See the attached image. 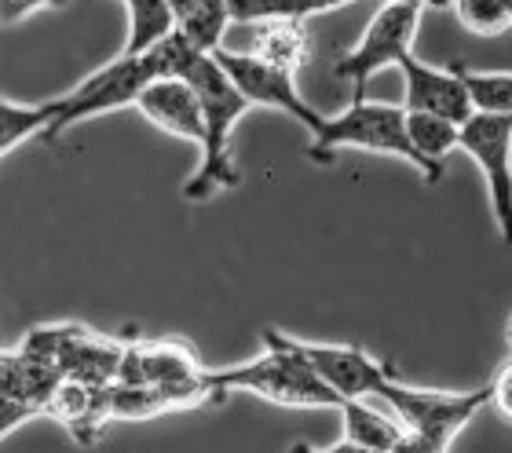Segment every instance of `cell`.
Masks as SVG:
<instances>
[{"label": "cell", "instance_id": "cb8c5ba5", "mask_svg": "<svg viewBox=\"0 0 512 453\" xmlns=\"http://www.w3.org/2000/svg\"><path fill=\"white\" fill-rule=\"evenodd\" d=\"M41 406L30 399H0V439L8 432H15L19 424H26L30 417H37Z\"/></svg>", "mask_w": 512, "mask_h": 453}, {"label": "cell", "instance_id": "4fadbf2b", "mask_svg": "<svg viewBox=\"0 0 512 453\" xmlns=\"http://www.w3.org/2000/svg\"><path fill=\"white\" fill-rule=\"evenodd\" d=\"M44 413L63 424L81 446H92L110 424V388L59 377V384L44 402Z\"/></svg>", "mask_w": 512, "mask_h": 453}, {"label": "cell", "instance_id": "30bf717a", "mask_svg": "<svg viewBox=\"0 0 512 453\" xmlns=\"http://www.w3.org/2000/svg\"><path fill=\"white\" fill-rule=\"evenodd\" d=\"M213 59L220 63V70L227 74V81L238 88V95L246 99L249 106H271V110H282L289 114L293 121L315 132L322 121L319 110H311L308 99L297 92V77L286 74V70H275V66H267L264 59H256L249 52H213Z\"/></svg>", "mask_w": 512, "mask_h": 453}, {"label": "cell", "instance_id": "9c48e42d", "mask_svg": "<svg viewBox=\"0 0 512 453\" xmlns=\"http://www.w3.org/2000/svg\"><path fill=\"white\" fill-rule=\"evenodd\" d=\"M417 22H421V8H403V4H384L377 11L366 33L359 37L352 52H344L333 66V74L348 81L355 99H366V85L377 70L399 66L403 55H410L417 37Z\"/></svg>", "mask_w": 512, "mask_h": 453}, {"label": "cell", "instance_id": "83f0119b", "mask_svg": "<svg viewBox=\"0 0 512 453\" xmlns=\"http://www.w3.org/2000/svg\"><path fill=\"white\" fill-rule=\"evenodd\" d=\"M205 4H213V0H169V11H172V19L180 22V19H187L191 11L205 8Z\"/></svg>", "mask_w": 512, "mask_h": 453}, {"label": "cell", "instance_id": "4316f807", "mask_svg": "<svg viewBox=\"0 0 512 453\" xmlns=\"http://www.w3.org/2000/svg\"><path fill=\"white\" fill-rule=\"evenodd\" d=\"M388 453H443V450H436V446H428V443H421V439H414V435L403 432V439H399Z\"/></svg>", "mask_w": 512, "mask_h": 453}, {"label": "cell", "instance_id": "d6986e66", "mask_svg": "<svg viewBox=\"0 0 512 453\" xmlns=\"http://www.w3.org/2000/svg\"><path fill=\"white\" fill-rule=\"evenodd\" d=\"M128 15V37L121 55H143L158 41H165L176 30V19L169 11V0H121Z\"/></svg>", "mask_w": 512, "mask_h": 453}, {"label": "cell", "instance_id": "5b68a950", "mask_svg": "<svg viewBox=\"0 0 512 453\" xmlns=\"http://www.w3.org/2000/svg\"><path fill=\"white\" fill-rule=\"evenodd\" d=\"M381 402L392 406L406 435L447 453L454 439L472 424V417L487 406V384L476 391H436L414 388L403 377H392L384 384Z\"/></svg>", "mask_w": 512, "mask_h": 453}, {"label": "cell", "instance_id": "277c9868", "mask_svg": "<svg viewBox=\"0 0 512 453\" xmlns=\"http://www.w3.org/2000/svg\"><path fill=\"white\" fill-rule=\"evenodd\" d=\"M337 150H366V154H392L410 161L421 180L428 176L425 161L417 158L414 143L406 136V110L395 103H370L355 99L348 110L333 117H322L319 128L311 132V161H330Z\"/></svg>", "mask_w": 512, "mask_h": 453}, {"label": "cell", "instance_id": "4dcf8cb0", "mask_svg": "<svg viewBox=\"0 0 512 453\" xmlns=\"http://www.w3.org/2000/svg\"><path fill=\"white\" fill-rule=\"evenodd\" d=\"M502 4H505V8H509V15H512V0H502Z\"/></svg>", "mask_w": 512, "mask_h": 453}, {"label": "cell", "instance_id": "52a82bcc", "mask_svg": "<svg viewBox=\"0 0 512 453\" xmlns=\"http://www.w3.org/2000/svg\"><path fill=\"white\" fill-rule=\"evenodd\" d=\"M121 351L125 344L110 337H99L85 326H41L22 340V355L48 366L59 377L85 380L110 388L118 380Z\"/></svg>", "mask_w": 512, "mask_h": 453}, {"label": "cell", "instance_id": "44dd1931", "mask_svg": "<svg viewBox=\"0 0 512 453\" xmlns=\"http://www.w3.org/2000/svg\"><path fill=\"white\" fill-rule=\"evenodd\" d=\"M461 77L480 114H512V74H480L461 66Z\"/></svg>", "mask_w": 512, "mask_h": 453}, {"label": "cell", "instance_id": "ffe728a7", "mask_svg": "<svg viewBox=\"0 0 512 453\" xmlns=\"http://www.w3.org/2000/svg\"><path fill=\"white\" fill-rule=\"evenodd\" d=\"M55 106H59L55 99L26 106V103H11V99L0 95V158L11 154L15 147H22L26 139H41L48 132V125H52Z\"/></svg>", "mask_w": 512, "mask_h": 453}, {"label": "cell", "instance_id": "7402d4cb", "mask_svg": "<svg viewBox=\"0 0 512 453\" xmlns=\"http://www.w3.org/2000/svg\"><path fill=\"white\" fill-rule=\"evenodd\" d=\"M454 15L469 33L498 37L512 26V15L502 0H454Z\"/></svg>", "mask_w": 512, "mask_h": 453}, {"label": "cell", "instance_id": "7a4b0ae2", "mask_svg": "<svg viewBox=\"0 0 512 453\" xmlns=\"http://www.w3.org/2000/svg\"><path fill=\"white\" fill-rule=\"evenodd\" d=\"M183 81L198 92V103H202V143H198L202 147V165H198L191 180L183 183V198L205 201L220 194V190H231L242 183L235 158H231V132L246 117L249 103L227 81V74L220 70L213 55H198L187 66Z\"/></svg>", "mask_w": 512, "mask_h": 453}, {"label": "cell", "instance_id": "8992f818", "mask_svg": "<svg viewBox=\"0 0 512 453\" xmlns=\"http://www.w3.org/2000/svg\"><path fill=\"white\" fill-rule=\"evenodd\" d=\"M264 344H278V348L293 351L341 402L381 399L384 384L399 377L388 362L374 359L370 351L355 348V344H315V340L289 337L282 329H264Z\"/></svg>", "mask_w": 512, "mask_h": 453}, {"label": "cell", "instance_id": "603a6c76", "mask_svg": "<svg viewBox=\"0 0 512 453\" xmlns=\"http://www.w3.org/2000/svg\"><path fill=\"white\" fill-rule=\"evenodd\" d=\"M487 406H494L505 421H512V362H505V366L494 373L491 384H487Z\"/></svg>", "mask_w": 512, "mask_h": 453}, {"label": "cell", "instance_id": "f546056e", "mask_svg": "<svg viewBox=\"0 0 512 453\" xmlns=\"http://www.w3.org/2000/svg\"><path fill=\"white\" fill-rule=\"evenodd\" d=\"M425 8H439V11H447V8H454V0H425Z\"/></svg>", "mask_w": 512, "mask_h": 453}, {"label": "cell", "instance_id": "ac0fdd59", "mask_svg": "<svg viewBox=\"0 0 512 453\" xmlns=\"http://www.w3.org/2000/svg\"><path fill=\"white\" fill-rule=\"evenodd\" d=\"M341 424H344V439L348 443H359L366 450L388 453L399 439H403V424L388 417V413L366 406L363 399L341 402Z\"/></svg>", "mask_w": 512, "mask_h": 453}, {"label": "cell", "instance_id": "5bb4252c", "mask_svg": "<svg viewBox=\"0 0 512 453\" xmlns=\"http://www.w3.org/2000/svg\"><path fill=\"white\" fill-rule=\"evenodd\" d=\"M194 377H202V362L183 340H150V344H125L114 384H172Z\"/></svg>", "mask_w": 512, "mask_h": 453}, {"label": "cell", "instance_id": "e0dca14e", "mask_svg": "<svg viewBox=\"0 0 512 453\" xmlns=\"http://www.w3.org/2000/svg\"><path fill=\"white\" fill-rule=\"evenodd\" d=\"M406 136L414 143L417 158L425 161V183L428 187H436L443 180V161L447 154L458 150V136H461V125L447 121V117H436V114H406Z\"/></svg>", "mask_w": 512, "mask_h": 453}, {"label": "cell", "instance_id": "9a60e30c", "mask_svg": "<svg viewBox=\"0 0 512 453\" xmlns=\"http://www.w3.org/2000/svg\"><path fill=\"white\" fill-rule=\"evenodd\" d=\"M136 110L161 132L187 139V143H202V103L183 77H165V81L147 85L139 92Z\"/></svg>", "mask_w": 512, "mask_h": 453}, {"label": "cell", "instance_id": "3957f363", "mask_svg": "<svg viewBox=\"0 0 512 453\" xmlns=\"http://www.w3.org/2000/svg\"><path fill=\"white\" fill-rule=\"evenodd\" d=\"M205 380L220 395L249 391L256 399L289 406V410H341V399L311 373L293 351L264 344V355L231 369H205Z\"/></svg>", "mask_w": 512, "mask_h": 453}, {"label": "cell", "instance_id": "484cf974", "mask_svg": "<svg viewBox=\"0 0 512 453\" xmlns=\"http://www.w3.org/2000/svg\"><path fill=\"white\" fill-rule=\"evenodd\" d=\"M348 4V0H286V19L308 22L311 15H322V11H333Z\"/></svg>", "mask_w": 512, "mask_h": 453}, {"label": "cell", "instance_id": "6da1fadb", "mask_svg": "<svg viewBox=\"0 0 512 453\" xmlns=\"http://www.w3.org/2000/svg\"><path fill=\"white\" fill-rule=\"evenodd\" d=\"M198 52L180 30H172L165 41H158L154 48H147L143 55H118L114 63H107L103 70H96L92 77H85L74 92H66L63 99H55V117L48 132L41 139L55 143L66 128L81 125L88 117L110 114L118 106H136L139 92L154 81H165V77H183L187 66L198 59Z\"/></svg>", "mask_w": 512, "mask_h": 453}, {"label": "cell", "instance_id": "8fae6325", "mask_svg": "<svg viewBox=\"0 0 512 453\" xmlns=\"http://www.w3.org/2000/svg\"><path fill=\"white\" fill-rule=\"evenodd\" d=\"M224 399L227 395H220L205 380V369L202 377L172 380V384H110V421H150V417L198 410Z\"/></svg>", "mask_w": 512, "mask_h": 453}, {"label": "cell", "instance_id": "f1b7e54d", "mask_svg": "<svg viewBox=\"0 0 512 453\" xmlns=\"http://www.w3.org/2000/svg\"><path fill=\"white\" fill-rule=\"evenodd\" d=\"M384 4H403V8H421V11H425V0H384Z\"/></svg>", "mask_w": 512, "mask_h": 453}, {"label": "cell", "instance_id": "ba28073f", "mask_svg": "<svg viewBox=\"0 0 512 453\" xmlns=\"http://www.w3.org/2000/svg\"><path fill=\"white\" fill-rule=\"evenodd\" d=\"M458 150L483 172L498 238L512 249V114H476L461 125Z\"/></svg>", "mask_w": 512, "mask_h": 453}, {"label": "cell", "instance_id": "2e32d148", "mask_svg": "<svg viewBox=\"0 0 512 453\" xmlns=\"http://www.w3.org/2000/svg\"><path fill=\"white\" fill-rule=\"evenodd\" d=\"M249 55L264 59L275 70L297 77V70L308 59V26L300 19H271L256 26V41L249 48Z\"/></svg>", "mask_w": 512, "mask_h": 453}, {"label": "cell", "instance_id": "1f68e13d", "mask_svg": "<svg viewBox=\"0 0 512 453\" xmlns=\"http://www.w3.org/2000/svg\"><path fill=\"white\" fill-rule=\"evenodd\" d=\"M509 344H512V322H509Z\"/></svg>", "mask_w": 512, "mask_h": 453}, {"label": "cell", "instance_id": "7c38bea8", "mask_svg": "<svg viewBox=\"0 0 512 453\" xmlns=\"http://www.w3.org/2000/svg\"><path fill=\"white\" fill-rule=\"evenodd\" d=\"M399 70L406 77V114H436L454 121V125H465L476 114L465 77H461V66L439 70V66L414 59V52H410L399 59Z\"/></svg>", "mask_w": 512, "mask_h": 453}, {"label": "cell", "instance_id": "d4e9b609", "mask_svg": "<svg viewBox=\"0 0 512 453\" xmlns=\"http://www.w3.org/2000/svg\"><path fill=\"white\" fill-rule=\"evenodd\" d=\"M66 4L70 0H0V26H11L41 8H66Z\"/></svg>", "mask_w": 512, "mask_h": 453}]
</instances>
